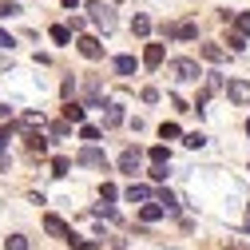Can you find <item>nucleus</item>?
<instances>
[{
	"label": "nucleus",
	"mask_w": 250,
	"mask_h": 250,
	"mask_svg": "<svg viewBox=\"0 0 250 250\" xmlns=\"http://www.w3.org/2000/svg\"><path fill=\"white\" fill-rule=\"evenodd\" d=\"M87 20L96 28H104V32H111V28H115V8L104 4V0H96V4H87Z\"/></svg>",
	"instance_id": "obj_1"
},
{
	"label": "nucleus",
	"mask_w": 250,
	"mask_h": 250,
	"mask_svg": "<svg viewBox=\"0 0 250 250\" xmlns=\"http://www.w3.org/2000/svg\"><path fill=\"white\" fill-rule=\"evenodd\" d=\"M167 72H171V80H175V83H187V80H199V76H203L195 60H171Z\"/></svg>",
	"instance_id": "obj_2"
},
{
	"label": "nucleus",
	"mask_w": 250,
	"mask_h": 250,
	"mask_svg": "<svg viewBox=\"0 0 250 250\" xmlns=\"http://www.w3.org/2000/svg\"><path fill=\"white\" fill-rule=\"evenodd\" d=\"M163 32H167V40H195V36H199V24H191V20H175V24L163 28Z\"/></svg>",
	"instance_id": "obj_3"
},
{
	"label": "nucleus",
	"mask_w": 250,
	"mask_h": 250,
	"mask_svg": "<svg viewBox=\"0 0 250 250\" xmlns=\"http://www.w3.org/2000/svg\"><path fill=\"white\" fill-rule=\"evenodd\" d=\"M76 163H80V167H107V155H104L96 143H87V147L76 155Z\"/></svg>",
	"instance_id": "obj_4"
},
{
	"label": "nucleus",
	"mask_w": 250,
	"mask_h": 250,
	"mask_svg": "<svg viewBox=\"0 0 250 250\" xmlns=\"http://www.w3.org/2000/svg\"><path fill=\"white\" fill-rule=\"evenodd\" d=\"M76 48H80V56H83V60H104V44H100L96 36H83V32H80Z\"/></svg>",
	"instance_id": "obj_5"
},
{
	"label": "nucleus",
	"mask_w": 250,
	"mask_h": 250,
	"mask_svg": "<svg viewBox=\"0 0 250 250\" xmlns=\"http://www.w3.org/2000/svg\"><path fill=\"white\" fill-rule=\"evenodd\" d=\"M227 100L238 104V107H246V104H250V83H246V80H230V83H227Z\"/></svg>",
	"instance_id": "obj_6"
},
{
	"label": "nucleus",
	"mask_w": 250,
	"mask_h": 250,
	"mask_svg": "<svg viewBox=\"0 0 250 250\" xmlns=\"http://www.w3.org/2000/svg\"><path fill=\"white\" fill-rule=\"evenodd\" d=\"M139 163H143V151H139V147H127V151L119 155V171H123V175H135Z\"/></svg>",
	"instance_id": "obj_7"
},
{
	"label": "nucleus",
	"mask_w": 250,
	"mask_h": 250,
	"mask_svg": "<svg viewBox=\"0 0 250 250\" xmlns=\"http://www.w3.org/2000/svg\"><path fill=\"white\" fill-rule=\"evenodd\" d=\"M163 60H167V48H163V44H147V48H143V64H147V68H159Z\"/></svg>",
	"instance_id": "obj_8"
},
{
	"label": "nucleus",
	"mask_w": 250,
	"mask_h": 250,
	"mask_svg": "<svg viewBox=\"0 0 250 250\" xmlns=\"http://www.w3.org/2000/svg\"><path fill=\"white\" fill-rule=\"evenodd\" d=\"M44 230L52 234V238H68V223L60 214H44Z\"/></svg>",
	"instance_id": "obj_9"
},
{
	"label": "nucleus",
	"mask_w": 250,
	"mask_h": 250,
	"mask_svg": "<svg viewBox=\"0 0 250 250\" xmlns=\"http://www.w3.org/2000/svg\"><path fill=\"white\" fill-rule=\"evenodd\" d=\"M83 100H87V107H96V104L104 100V87H100V80H83Z\"/></svg>",
	"instance_id": "obj_10"
},
{
	"label": "nucleus",
	"mask_w": 250,
	"mask_h": 250,
	"mask_svg": "<svg viewBox=\"0 0 250 250\" xmlns=\"http://www.w3.org/2000/svg\"><path fill=\"white\" fill-rule=\"evenodd\" d=\"M123 123V104H104V127H119Z\"/></svg>",
	"instance_id": "obj_11"
},
{
	"label": "nucleus",
	"mask_w": 250,
	"mask_h": 250,
	"mask_svg": "<svg viewBox=\"0 0 250 250\" xmlns=\"http://www.w3.org/2000/svg\"><path fill=\"white\" fill-rule=\"evenodd\" d=\"M111 68H115V76H135V56H115Z\"/></svg>",
	"instance_id": "obj_12"
},
{
	"label": "nucleus",
	"mask_w": 250,
	"mask_h": 250,
	"mask_svg": "<svg viewBox=\"0 0 250 250\" xmlns=\"http://www.w3.org/2000/svg\"><path fill=\"white\" fill-rule=\"evenodd\" d=\"M163 214H167V210H163V203H143V210H139L143 223H159Z\"/></svg>",
	"instance_id": "obj_13"
},
{
	"label": "nucleus",
	"mask_w": 250,
	"mask_h": 250,
	"mask_svg": "<svg viewBox=\"0 0 250 250\" xmlns=\"http://www.w3.org/2000/svg\"><path fill=\"white\" fill-rule=\"evenodd\" d=\"M199 52H203V60H210V64H223V60H227V48L223 44H203Z\"/></svg>",
	"instance_id": "obj_14"
},
{
	"label": "nucleus",
	"mask_w": 250,
	"mask_h": 250,
	"mask_svg": "<svg viewBox=\"0 0 250 250\" xmlns=\"http://www.w3.org/2000/svg\"><path fill=\"white\" fill-rule=\"evenodd\" d=\"M147 199H151V187H143V183L127 187V203H147Z\"/></svg>",
	"instance_id": "obj_15"
},
{
	"label": "nucleus",
	"mask_w": 250,
	"mask_h": 250,
	"mask_svg": "<svg viewBox=\"0 0 250 250\" xmlns=\"http://www.w3.org/2000/svg\"><path fill=\"white\" fill-rule=\"evenodd\" d=\"M48 36H52L56 44H68V40H72V28H64V24H52V28H48Z\"/></svg>",
	"instance_id": "obj_16"
},
{
	"label": "nucleus",
	"mask_w": 250,
	"mask_h": 250,
	"mask_svg": "<svg viewBox=\"0 0 250 250\" xmlns=\"http://www.w3.org/2000/svg\"><path fill=\"white\" fill-rule=\"evenodd\" d=\"M64 119H68V123H83V104H72V100H68V107H64Z\"/></svg>",
	"instance_id": "obj_17"
},
{
	"label": "nucleus",
	"mask_w": 250,
	"mask_h": 250,
	"mask_svg": "<svg viewBox=\"0 0 250 250\" xmlns=\"http://www.w3.org/2000/svg\"><path fill=\"white\" fill-rule=\"evenodd\" d=\"M147 155H151V163H171V151H167L163 143H155V147H151Z\"/></svg>",
	"instance_id": "obj_18"
},
{
	"label": "nucleus",
	"mask_w": 250,
	"mask_h": 250,
	"mask_svg": "<svg viewBox=\"0 0 250 250\" xmlns=\"http://www.w3.org/2000/svg\"><path fill=\"white\" fill-rule=\"evenodd\" d=\"M131 32H135V36H147V32H151V20H147L143 12H139V16L131 20Z\"/></svg>",
	"instance_id": "obj_19"
},
{
	"label": "nucleus",
	"mask_w": 250,
	"mask_h": 250,
	"mask_svg": "<svg viewBox=\"0 0 250 250\" xmlns=\"http://www.w3.org/2000/svg\"><path fill=\"white\" fill-rule=\"evenodd\" d=\"M234 32L250 36V12H234Z\"/></svg>",
	"instance_id": "obj_20"
},
{
	"label": "nucleus",
	"mask_w": 250,
	"mask_h": 250,
	"mask_svg": "<svg viewBox=\"0 0 250 250\" xmlns=\"http://www.w3.org/2000/svg\"><path fill=\"white\" fill-rule=\"evenodd\" d=\"M68 167H72V163L64 159V155H56V159H52V175H56V179H64V175H68Z\"/></svg>",
	"instance_id": "obj_21"
},
{
	"label": "nucleus",
	"mask_w": 250,
	"mask_h": 250,
	"mask_svg": "<svg viewBox=\"0 0 250 250\" xmlns=\"http://www.w3.org/2000/svg\"><path fill=\"white\" fill-rule=\"evenodd\" d=\"M100 135H104L100 127H91V123H80V139H87V143H96Z\"/></svg>",
	"instance_id": "obj_22"
},
{
	"label": "nucleus",
	"mask_w": 250,
	"mask_h": 250,
	"mask_svg": "<svg viewBox=\"0 0 250 250\" xmlns=\"http://www.w3.org/2000/svg\"><path fill=\"white\" fill-rule=\"evenodd\" d=\"M4 250H28V238H24V234H8Z\"/></svg>",
	"instance_id": "obj_23"
},
{
	"label": "nucleus",
	"mask_w": 250,
	"mask_h": 250,
	"mask_svg": "<svg viewBox=\"0 0 250 250\" xmlns=\"http://www.w3.org/2000/svg\"><path fill=\"white\" fill-rule=\"evenodd\" d=\"M159 135H163V139H179L183 131H179V123H163V127H159Z\"/></svg>",
	"instance_id": "obj_24"
},
{
	"label": "nucleus",
	"mask_w": 250,
	"mask_h": 250,
	"mask_svg": "<svg viewBox=\"0 0 250 250\" xmlns=\"http://www.w3.org/2000/svg\"><path fill=\"white\" fill-rule=\"evenodd\" d=\"M183 143H187V147H203L207 135H203V131H191V135H183Z\"/></svg>",
	"instance_id": "obj_25"
},
{
	"label": "nucleus",
	"mask_w": 250,
	"mask_h": 250,
	"mask_svg": "<svg viewBox=\"0 0 250 250\" xmlns=\"http://www.w3.org/2000/svg\"><path fill=\"white\" fill-rule=\"evenodd\" d=\"M24 123H28V127H36V123L44 127V115H40V111H24Z\"/></svg>",
	"instance_id": "obj_26"
},
{
	"label": "nucleus",
	"mask_w": 250,
	"mask_h": 250,
	"mask_svg": "<svg viewBox=\"0 0 250 250\" xmlns=\"http://www.w3.org/2000/svg\"><path fill=\"white\" fill-rule=\"evenodd\" d=\"M20 4H12V0H0V16H16Z\"/></svg>",
	"instance_id": "obj_27"
},
{
	"label": "nucleus",
	"mask_w": 250,
	"mask_h": 250,
	"mask_svg": "<svg viewBox=\"0 0 250 250\" xmlns=\"http://www.w3.org/2000/svg\"><path fill=\"white\" fill-rule=\"evenodd\" d=\"M28 147H32V151H40V155H44V151H48V143H44V139H40V135H28Z\"/></svg>",
	"instance_id": "obj_28"
},
{
	"label": "nucleus",
	"mask_w": 250,
	"mask_h": 250,
	"mask_svg": "<svg viewBox=\"0 0 250 250\" xmlns=\"http://www.w3.org/2000/svg\"><path fill=\"white\" fill-rule=\"evenodd\" d=\"M91 214H96V218H115V207H104V203H100Z\"/></svg>",
	"instance_id": "obj_29"
},
{
	"label": "nucleus",
	"mask_w": 250,
	"mask_h": 250,
	"mask_svg": "<svg viewBox=\"0 0 250 250\" xmlns=\"http://www.w3.org/2000/svg\"><path fill=\"white\" fill-rule=\"evenodd\" d=\"M242 48H246V36L234 32V36H230V52H242Z\"/></svg>",
	"instance_id": "obj_30"
},
{
	"label": "nucleus",
	"mask_w": 250,
	"mask_h": 250,
	"mask_svg": "<svg viewBox=\"0 0 250 250\" xmlns=\"http://www.w3.org/2000/svg\"><path fill=\"white\" fill-rule=\"evenodd\" d=\"M159 203H163V210H175V203H179V199H175L171 191H163V195H159Z\"/></svg>",
	"instance_id": "obj_31"
},
{
	"label": "nucleus",
	"mask_w": 250,
	"mask_h": 250,
	"mask_svg": "<svg viewBox=\"0 0 250 250\" xmlns=\"http://www.w3.org/2000/svg\"><path fill=\"white\" fill-rule=\"evenodd\" d=\"M210 91H223V80H218V76H210V80H207V96H210Z\"/></svg>",
	"instance_id": "obj_32"
},
{
	"label": "nucleus",
	"mask_w": 250,
	"mask_h": 250,
	"mask_svg": "<svg viewBox=\"0 0 250 250\" xmlns=\"http://www.w3.org/2000/svg\"><path fill=\"white\" fill-rule=\"evenodd\" d=\"M68 242H72V246H80V250H83V246H91L87 238H80V234H72V230H68Z\"/></svg>",
	"instance_id": "obj_33"
},
{
	"label": "nucleus",
	"mask_w": 250,
	"mask_h": 250,
	"mask_svg": "<svg viewBox=\"0 0 250 250\" xmlns=\"http://www.w3.org/2000/svg\"><path fill=\"white\" fill-rule=\"evenodd\" d=\"M12 44H16V40H12L8 32H4V28H0V48H12Z\"/></svg>",
	"instance_id": "obj_34"
},
{
	"label": "nucleus",
	"mask_w": 250,
	"mask_h": 250,
	"mask_svg": "<svg viewBox=\"0 0 250 250\" xmlns=\"http://www.w3.org/2000/svg\"><path fill=\"white\" fill-rule=\"evenodd\" d=\"M0 119H12V107L8 104H0Z\"/></svg>",
	"instance_id": "obj_35"
},
{
	"label": "nucleus",
	"mask_w": 250,
	"mask_h": 250,
	"mask_svg": "<svg viewBox=\"0 0 250 250\" xmlns=\"http://www.w3.org/2000/svg\"><path fill=\"white\" fill-rule=\"evenodd\" d=\"M242 227H246V234H250V207H246V223H242Z\"/></svg>",
	"instance_id": "obj_36"
},
{
	"label": "nucleus",
	"mask_w": 250,
	"mask_h": 250,
	"mask_svg": "<svg viewBox=\"0 0 250 250\" xmlns=\"http://www.w3.org/2000/svg\"><path fill=\"white\" fill-rule=\"evenodd\" d=\"M64 4H68V8H76V4H80V0H64Z\"/></svg>",
	"instance_id": "obj_37"
},
{
	"label": "nucleus",
	"mask_w": 250,
	"mask_h": 250,
	"mask_svg": "<svg viewBox=\"0 0 250 250\" xmlns=\"http://www.w3.org/2000/svg\"><path fill=\"white\" fill-rule=\"evenodd\" d=\"M246 135H250V119H246Z\"/></svg>",
	"instance_id": "obj_38"
}]
</instances>
